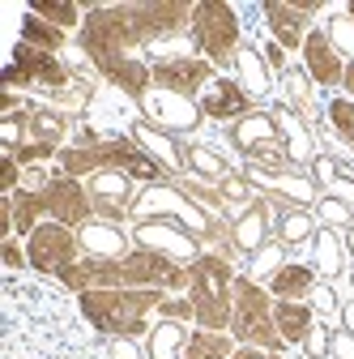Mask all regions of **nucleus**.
<instances>
[{
    "instance_id": "4468645a",
    "label": "nucleus",
    "mask_w": 354,
    "mask_h": 359,
    "mask_svg": "<svg viewBox=\"0 0 354 359\" xmlns=\"http://www.w3.org/2000/svg\"><path fill=\"white\" fill-rule=\"evenodd\" d=\"M337 355H346V359H354V342H350V338H337Z\"/></svg>"
},
{
    "instance_id": "1a4fd4ad",
    "label": "nucleus",
    "mask_w": 354,
    "mask_h": 359,
    "mask_svg": "<svg viewBox=\"0 0 354 359\" xmlns=\"http://www.w3.org/2000/svg\"><path fill=\"white\" fill-rule=\"evenodd\" d=\"M269 13H274L278 34H282L286 43H295V39H299V22H295V13H286V9H269Z\"/></svg>"
},
{
    "instance_id": "f8f14e48",
    "label": "nucleus",
    "mask_w": 354,
    "mask_h": 359,
    "mask_svg": "<svg viewBox=\"0 0 354 359\" xmlns=\"http://www.w3.org/2000/svg\"><path fill=\"white\" fill-rule=\"evenodd\" d=\"M303 236H307V218H299V214L286 218V240H303Z\"/></svg>"
},
{
    "instance_id": "0eeeda50",
    "label": "nucleus",
    "mask_w": 354,
    "mask_h": 359,
    "mask_svg": "<svg viewBox=\"0 0 354 359\" xmlns=\"http://www.w3.org/2000/svg\"><path fill=\"white\" fill-rule=\"evenodd\" d=\"M307 60H312V69H316L320 77H333V56H329V48H325V39H312V43H307Z\"/></svg>"
},
{
    "instance_id": "f3484780",
    "label": "nucleus",
    "mask_w": 354,
    "mask_h": 359,
    "mask_svg": "<svg viewBox=\"0 0 354 359\" xmlns=\"http://www.w3.org/2000/svg\"><path fill=\"white\" fill-rule=\"evenodd\" d=\"M350 86H354V69H350Z\"/></svg>"
},
{
    "instance_id": "f257e3e1",
    "label": "nucleus",
    "mask_w": 354,
    "mask_h": 359,
    "mask_svg": "<svg viewBox=\"0 0 354 359\" xmlns=\"http://www.w3.org/2000/svg\"><path fill=\"white\" fill-rule=\"evenodd\" d=\"M231 39H235V22L227 9H201V43L213 56H222L231 48Z\"/></svg>"
},
{
    "instance_id": "39448f33",
    "label": "nucleus",
    "mask_w": 354,
    "mask_h": 359,
    "mask_svg": "<svg viewBox=\"0 0 354 359\" xmlns=\"http://www.w3.org/2000/svg\"><path fill=\"white\" fill-rule=\"evenodd\" d=\"M180 325H162L154 334V359H175V351H180Z\"/></svg>"
},
{
    "instance_id": "9b49d317",
    "label": "nucleus",
    "mask_w": 354,
    "mask_h": 359,
    "mask_svg": "<svg viewBox=\"0 0 354 359\" xmlns=\"http://www.w3.org/2000/svg\"><path fill=\"white\" fill-rule=\"evenodd\" d=\"M34 9H38V13H48L52 22H73V18H77L69 5H34Z\"/></svg>"
},
{
    "instance_id": "f03ea898",
    "label": "nucleus",
    "mask_w": 354,
    "mask_h": 359,
    "mask_svg": "<svg viewBox=\"0 0 354 359\" xmlns=\"http://www.w3.org/2000/svg\"><path fill=\"white\" fill-rule=\"evenodd\" d=\"M243 95H239V86H231V81H213V86H205V95H201V107L218 120V116H239L243 111Z\"/></svg>"
},
{
    "instance_id": "423d86ee",
    "label": "nucleus",
    "mask_w": 354,
    "mask_h": 359,
    "mask_svg": "<svg viewBox=\"0 0 354 359\" xmlns=\"http://www.w3.org/2000/svg\"><path fill=\"white\" fill-rule=\"evenodd\" d=\"M278 321H282V334H286V338H303L307 312H303V308H278Z\"/></svg>"
},
{
    "instance_id": "dca6fc26",
    "label": "nucleus",
    "mask_w": 354,
    "mask_h": 359,
    "mask_svg": "<svg viewBox=\"0 0 354 359\" xmlns=\"http://www.w3.org/2000/svg\"><path fill=\"white\" fill-rule=\"evenodd\" d=\"M346 321H350V325H354V308H346Z\"/></svg>"
},
{
    "instance_id": "20e7f679",
    "label": "nucleus",
    "mask_w": 354,
    "mask_h": 359,
    "mask_svg": "<svg viewBox=\"0 0 354 359\" xmlns=\"http://www.w3.org/2000/svg\"><path fill=\"white\" fill-rule=\"evenodd\" d=\"M307 287H312V274H307V269H282V274L274 278V291L278 295H299Z\"/></svg>"
},
{
    "instance_id": "7ed1b4c3",
    "label": "nucleus",
    "mask_w": 354,
    "mask_h": 359,
    "mask_svg": "<svg viewBox=\"0 0 354 359\" xmlns=\"http://www.w3.org/2000/svg\"><path fill=\"white\" fill-rule=\"evenodd\" d=\"M64 248H69V240H64L60 231H43V236L34 240V261H38V265H56Z\"/></svg>"
},
{
    "instance_id": "9d476101",
    "label": "nucleus",
    "mask_w": 354,
    "mask_h": 359,
    "mask_svg": "<svg viewBox=\"0 0 354 359\" xmlns=\"http://www.w3.org/2000/svg\"><path fill=\"white\" fill-rule=\"evenodd\" d=\"M320 269H325V274L337 269V244H333V236H320Z\"/></svg>"
},
{
    "instance_id": "6e6552de",
    "label": "nucleus",
    "mask_w": 354,
    "mask_h": 359,
    "mask_svg": "<svg viewBox=\"0 0 354 359\" xmlns=\"http://www.w3.org/2000/svg\"><path fill=\"white\" fill-rule=\"evenodd\" d=\"M85 244L99 248V252H120V236H115V231H103V227H90V231H85Z\"/></svg>"
},
{
    "instance_id": "2eb2a0df",
    "label": "nucleus",
    "mask_w": 354,
    "mask_h": 359,
    "mask_svg": "<svg viewBox=\"0 0 354 359\" xmlns=\"http://www.w3.org/2000/svg\"><path fill=\"white\" fill-rule=\"evenodd\" d=\"M235 359H269V355H260V351H239Z\"/></svg>"
},
{
    "instance_id": "ddd939ff",
    "label": "nucleus",
    "mask_w": 354,
    "mask_h": 359,
    "mask_svg": "<svg viewBox=\"0 0 354 359\" xmlns=\"http://www.w3.org/2000/svg\"><path fill=\"white\" fill-rule=\"evenodd\" d=\"M192 163H197L201 171H209V175H218V171H222V167H218V158H209L205 150H192Z\"/></svg>"
}]
</instances>
